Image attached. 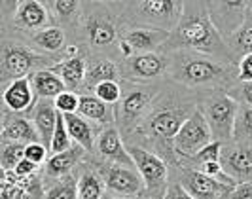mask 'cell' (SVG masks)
<instances>
[{
  "label": "cell",
  "instance_id": "83f0119b",
  "mask_svg": "<svg viewBox=\"0 0 252 199\" xmlns=\"http://www.w3.org/2000/svg\"><path fill=\"white\" fill-rule=\"evenodd\" d=\"M31 84L34 87L38 99H57L63 91H66V86L61 80V76L57 74L53 68L46 70H38L31 76Z\"/></svg>",
  "mask_w": 252,
  "mask_h": 199
},
{
  "label": "cell",
  "instance_id": "ffe728a7",
  "mask_svg": "<svg viewBox=\"0 0 252 199\" xmlns=\"http://www.w3.org/2000/svg\"><path fill=\"white\" fill-rule=\"evenodd\" d=\"M89 154L82 148L80 144H72L68 150H64L61 154H53L50 156V160L44 165V178H46V184H50L53 180H59L64 178L66 174H72L82 165L84 162H88Z\"/></svg>",
  "mask_w": 252,
  "mask_h": 199
},
{
  "label": "cell",
  "instance_id": "484cf974",
  "mask_svg": "<svg viewBox=\"0 0 252 199\" xmlns=\"http://www.w3.org/2000/svg\"><path fill=\"white\" fill-rule=\"evenodd\" d=\"M88 57L89 55H78L72 59H63L59 65L53 66V70L61 76L68 91H76L82 95L86 72H88Z\"/></svg>",
  "mask_w": 252,
  "mask_h": 199
},
{
  "label": "cell",
  "instance_id": "4316f807",
  "mask_svg": "<svg viewBox=\"0 0 252 199\" xmlns=\"http://www.w3.org/2000/svg\"><path fill=\"white\" fill-rule=\"evenodd\" d=\"M78 114L84 116L89 122L97 124L99 127L116 125V106L102 102L95 95H80Z\"/></svg>",
  "mask_w": 252,
  "mask_h": 199
},
{
  "label": "cell",
  "instance_id": "f1b7e54d",
  "mask_svg": "<svg viewBox=\"0 0 252 199\" xmlns=\"http://www.w3.org/2000/svg\"><path fill=\"white\" fill-rule=\"evenodd\" d=\"M226 44L229 46V50L233 53L235 61L239 63L245 55H252V4L249 15L245 19V23L241 25V29L226 40Z\"/></svg>",
  "mask_w": 252,
  "mask_h": 199
},
{
  "label": "cell",
  "instance_id": "7402d4cb",
  "mask_svg": "<svg viewBox=\"0 0 252 199\" xmlns=\"http://www.w3.org/2000/svg\"><path fill=\"white\" fill-rule=\"evenodd\" d=\"M44 4L50 10L53 25L64 29L68 34H74L82 21L84 2H80V0H46Z\"/></svg>",
  "mask_w": 252,
  "mask_h": 199
},
{
  "label": "cell",
  "instance_id": "8fae6325",
  "mask_svg": "<svg viewBox=\"0 0 252 199\" xmlns=\"http://www.w3.org/2000/svg\"><path fill=\"white\" fill-rule=\"evenodd\" d=\"M213 140H215L213 131L207 124L201 108H197L180 127V131L173 140V148H175L178 160L182 163L184 160L193 158L199 150H203L207 144H211Z\"/></svg>",
  "mask_w": 252,
  "mask_h": 199
},
{
  "label": "cell",
  "instance_id": "836d02e7",
  "mask_svg": "<svg viewBox=\"0 0 252 199\" xmlns=\"http://www.w3.org/2000/svg\"><path fill=\"white\" fill-rule=\"evenodd\" d=\"M72 138H70V133H68V127H66V122H64V116L59 112L57 116V125H55V131H53V137H51V144H50V154H61L64 150H68L72 146Z\"/></svg>",
  "mask_w": 252,
  "mask_h": 199
},
{
  "label": "cell",
  "instance_id": "30bf717a",
  "mask_svg": "<svg viewBox=\"0 0 252 199\" xmlns=\"http://www.w3.org/2000/svg\"><path fill=\"white\" fill-rule=\"evenodd\" d=\"M93 162H95V167L99 169L102 180H104L106 194L124 199H144L146 186H144V180L135 167L99 162L95 158H93Z\"/></svg>",
  "mask_w": 252,
  "mask_h": 199
},
{
  "label": "cell",
  "instance_id": "cb8c5ba5",
  "mask_svg": "<svg viewBox=\"0 0 252 199\" xmlns=\"http://www.w3.org/2000/svg\"><path fill=\"white\" fill-rule=\"evenodd\" d=\"M78 199H104L106 186L95 162H84L78 169Z\"/></svg>",
  "mask_w": 252,
  "mask_h": 199
},
{
  "label": "cell",
  "instance_id": "d4e9b609",
  "mask_svg": "<svg viewBox=\"0 0 252 199\" xmlns=\"http://www.w3.org/2000/svg\"><path fill=\"white\" fill-rule=\"evenodd\" d=\"M57 116H59V112L55 108V100L53 99H40L32 114H31V120H32L38 135H40V142L48 148H50L51 137H53V131H55V125H57Z\"/></svg>",
  "mask_w": 252,
  "mask_h": 199
},
{
  "label": "cell",
  "instance_id": "2e32d148",
  "mask_svg": "<svg viewBox=\"0 0 252 199\" xmlns=\"http://www.w3.org/2000/svg\"><path fill=\"white\" fill-rule=\"evenodd\" d=\"M95 160L108 163H118V165H126V167H135V162L127 150V144L120 129L116 125H108L102 127L99 137H97V144H95ZM137 169V167H135Z\"/></svg>",
  "mask_w": 252,
  "mask_h": 199
},
{
  "label": "cell",
  "instance_id": "1f68e13d",
  "mask_svg": "<svg viewBox=\"0 0 252 199\" xmlns=\"http://www.w3.org/2000/svg\"><path fill=\"white\" fill-rule=\"evenodd\" d=\"M25 144H19V142H2V148H0L2 171H15V167L25 160Z\"/></svg>",
  "mask_w": 252,
  "mask_h": 199
},
{
  "label": "cell",
  "instance_id": "74e56055",
  "mask_svg": "<svg viewBox=\"0 0 252 199\" xmlns=\"http://www.w3.org/2000/svg\"><path fill=\"white\" fill-rule=\"evenodd\" d=\"M25 160L36 163V165H46V162L50 160V148L44 146L42 142H34V144H29L25 148Z\"/></svg>",
  "mask_w": 252,
  "mask_h": 199
},
{
  "label": "cell",
  "instance_id": "3957f363",
  "mask_svg": "<svg viewBox=\"0 0 252 199\" xmlns=\"http://www.w3.org/2000/svg\"><path fill=\"white\" fill-rule=\"evenodd\" d=\"M178 50L207 53L239 66L226 40L220 36V33L213 25L207 10V2L203 0H184L182 15L178 19L177 27L173 29V33L169 34L163 53Z\"/></svg>",
  "mask_w": 252,
  "mask_h": 199
},
{
  "label": "cell",
  "instance_id": "277c9868",
  "mask_svg": "<svg viewBox=\"0 0 252 199\" xmlns=\"http://www.w3.org/2000/svg\"><path fill=\"white\" fill-rule=\"evenodd\" d=\"M124 33L114 2H84L82 21L76 31V44H84L89 55H104L120 63L118 44Z\"/></svg>",
  "mask_w": 252,
  "mask_h": 199
},
{
  "label": "cell",
  "instance_id": "7bdbcfd3",
  "mask_svg": "<svg viewBox=\"0 0 252 199\" xmlns=\"http://www.w3.org/2000/svg\"><path fill=\"white\" fill-rule=\"evenodd\" d=\"M104 199H124V198H116V196H110V194H106Z\"/></svg>",
  "mask_w": 252,
  "mask_h": 199
},
{
  "label": "cell",
  "instance_id": "5bb4252c",
  "mask_svg": "<svg viewBox=\"0 0 252 199\" xmlns=\"http://www.w3.org/2000/svg\"><path fill=\"white\" fill-rule=\"evenodd\" d=\"M251 4L252 2H249V0H213V2H207L211 21L224 40L233 36L241 29V25L245 23V19L249 15Z\"/></svg>",
  "mask_w": 252,
  "mask_h": 199
},
{
  "label": "cell",
  "instance_id": "e0dca14e",
  "mask_svg": "<svg viewBox=\"0 0 252 199\" xmlns=\"http://www.w3.org/2000/svg\"><path fill=\"white\" fill-rule=\"evenodd\" d=\"M10 40H17V42H23L25 46H29L31 50L38 51L42 55H50V57H55L59 61L61 55H63L64 48L68 46V33L57 25H51L48 29H42L38 33H32V34H27V36H19V38H10Z\"/></svg>",
  "mask_w": 252,
  "mask_h": 199
},
{
  "label": "cell",
  "instance_id": "603a6c76",
  "mask_svg": "<svg viewBox=\"0 0 252 199\" xmlns=\"http://www.w3.org/2000/svg\"><path fill=\"white\" fill-rule=\"evenodd\" d=\"M64 122H66V127H68V133H70L72 142L80 144V146L93 158V156H95L97 137H99L102 127H99L97 124L86 120V118L80 116V114H66V116H64Z\"/></svg>",
  "mask_w": 252,
  "mask_h": 199
},
{
  "label": "cell",
  "instance_id": "d6986e66",
  "mask_svg": "<svg viewBox=\"0 0 252 199\" xmlns=\"http://www.w3.org/2000/svg\"><path fill=\"white\" fill-rule=\"evenodd\" d=\"M2 142H19V144H34L40 142L36 127L32 120L23 114L10 112L8 108L2 106V133H0Z\"/></svg>",
  "mask_w": 252,
  "mask_h": 199
},
{
  "label": "cell",
  "instance_id": "ba28073f",
  "mask_svg": "<svg viewBox=\"0 0 252 199\" xmlns=\"http://www.w3.org/2000/svg\"><path fill=\"white\" fill-rule=\"evenodd\" d=\"M127 150L135 162V167L144 180V199H163L171 184V167L158 154L150 150L127 144Z\"/></svg>",
  "mask_w": 252,
  "mask_h": 199
},
{
  "label": "cell",
  "instance_id": "f35d334b",
  "mask_svg": "<svg viewBox=\"0 0 252 199\" xmlns=\"http://www.w3.org/2000/svg\"><path fill=\"white\" fill-rule=\"evenodd\" d=\"M13 173L17 174L19 178H29V176H32V174L40 173V165L29 162V160H23V162L15 167V171H13Z\"/></svg>",
  "mask_w": 252,
  "mask_h": 199
},
{
  "label": "cell",
  "instance_id": "b9f144b4",
  "mask_svg": "<svg viewBox=\"0 0 252 199\" xmlns=\"http://www.w3.org/2000/svg\"><path fill=\"white\" fill-rule=\"evenodd\" d=\"M231 199H252V182L237 184L231 192Z\"/></svg>",
  "mask_w": 252,
  "mask_h": 199
},
{
  "label": "cell",
  "instance_id": "e575fe53",
  "mask_svg": "<svg viewBox=\"0 0 252 199\" xmlns=\"http://www.w3.org/2000/svg\"><path fill=\"white\" fill-rule=\"evenodd\" d=\"M93 95L106 104H118L122 100V82H102L95 87Z\"/></svg>",
  "mask_w": 252,
  "mask_h": 199
},
{
  "label": "cell",
  "instance_id": "7a4b0ae2",
  "mask_svg": "<svg viewBox=\"0 0 252 199\" xmlns=\"http://www.w3.org/2000/svg\"><path fill=\"white\" fill-rule=\"evenodd\" d=\"M167 78L201 97L227 93L239 82V66L199 51L178 50L167 53Z\"/></svg>",
  "mask_w": 252,
  "mask_h": 199
},
{
  "label": "cell",
  "instance_id": "52a82bcc",
  "mask_svg": "<svg viewBox=\"0 0 252 199\" xmlns=\"http://www.w3.org/2000/svg\"><path fill=\"white\" fill-rule=\"evenodd\" d=\"M59 63L61 61L55 57L42 55L38 51L31 50L23 42L2 38V44H0V84L4 87L15 80L31 78L38 70L53 68Z\"/></svg>",
  "mask_w": 252,
  "mask_h": 199
},
{
  "label": "cell",
  "instance_id": "44dd1931",
  "mask_svg": "<svg viewBox=\"0 0 252 199\" xmlns=\"http://www.w3.org/2000/svg\"><path fill=\"white\" fill-rule=\"evenodd\" d=\"M102 82H122L120 63L110 57H104V55H89L82 95H93L95 87Z\"/></svg>",
  "mask_w": 252,
  "mask_h": 199
},
{
  "label": "cell",
  "instance_id": "9a60e30c",
  "mask_svg": "<svg viewBox=\"0 0 252 199\" xmlns=\"http://www.w3.org/2000/svg\"><path fill=\"white\" fill-rule=\"evenodd\" d=\"M167 40H169V33L158 31V29H140V27L139 29H124L120 44H118L120 61L129 59L133 55L163 51Z\"/></svg>",
  "mask_w": 252,
  "mask_h": 199
},
{
  "label": "cell",
  "instance_id": "8d00e7d4",
  "mask_svg": "<svg viewBox=\"0 0 252 199\" xmlns=\"http://www.w3.org/2000/svg\"><path fill=\"white\" fill-rule=\"evenodd\" d=\"M227 95L239 104L252 106V82H237L235 86L227 91Z\"/></svg>",
  "mask_w": 252,
  "mask_h": 199
},
{
  "label": "cell",
  "instance_id": "d6a6232c",
  "mask_svg": "<svg viewBox=\"0 0 252 199\" xmlns=\"http://www.w3.org/2000/svg\"><path fill=\"white\" fill-rule=\"evenodd\" d=\"M222 142H218V140H213L211 144H207L203 150H199L193 158H189V160H184V162L180 163L178 167H193V169H199L201 165L205 163H211V162H220V156H222Z\"/></svg>",
  "mask_w": 252,
  "mask_h": 199
},
{
  "label": "cell",
  "instance_id": "ab89813d",
  "mask_svg": "<svg viewBox=\"0 0 252 199\" xmlns=\"http://www.w3.org/2000/svg\"><path fill=\"white\" fill-rule=\"evenodd\" d=\"M163 199H193V198H191L188 192L178 184L177 180L171 178V184H169V190H167V194H165Z\"/></svg>",
  "mask_w": 252,
  "mask_h": 199
},
{
  "label": "cell",
  "instance_id": "4fadbf2b",
  "mask_svg": "<svg viewBox=\"0 0 252 199\" xmlns=\"http://www.w3.org/2000/svg\"><path fill=\"white\" fill-rule=\"evenodd\" d=\"M167 65H169L167 53L163 51L142 53V55H133L129 59L120 61V72H122V80L150 84V82H159L167 76Z\"/></svg>",
  "mask_w": 252,
  "mask_h": 199
},
{
  "label": "cell",
  "instance_id": "9c48e42d",
  "mask_svg": "<svg viewBox=\"0 0 252 199\" xmlns=\"http://www.w3.org/2000/svg\"><path fill=\"white\" fill-rule=\"evenodd\" d=\"M199 108L213 131L215 140L222 144L233 142V125L239 110V102L231 99L227 93H213L201 97Z\"/></svg>",
  "mask_w": 252,
  "mask_h": 199
},
{
  "label": "cell",
  "instance_id": "8992f818",
  "mask_svg": "<svg viewBox=\"0 0 252 199\" xmlns=\"http://www.w3.org/2000/svg\"><path fill=\"white\" fill-rule=\"evenodd\" d=\"M163 86L161 80L150 84L122 80V100L116 104V127L122 137L127 138L142 124Z\"/></svg>",
  "mask_w": 252,
  "mask_h": 199
},
{
  "label": "cell",
  "instance_id": "6da1fadb",
  "mask_svg": "<svg viewBox=\"0 0 252 199\" xmlns=\"http://www.w3.org/2000/svg\"><path fill=\"white\" fill-rule=\"evenodd\" d=\"M199 93L189 91L175 82H171V86H163L142 124L124 138L126 144L142 146L158 154L169 163V167H178L180 160L173 148V140L184 122L199 108Z\"/></svg>",
  "mask_w": 252,
  "mask_h": 199
},
{
  "label": "cell",
  "instance_id": "5b68a950",
  "mask_svg": "<svg viewBox=\"0 0 252 199\" xmlns=\"http://www.w3.org/2000/svg\"><path fill=\"white\" fill-rule=\"evenodd\" d=\"M114 4L124 29H158L169 34L184 10V0H129Z\"/></svg>",
  "mask_w": 252,
  "mask_h": 199
},
{
  "label": "cell",
  "instance_id": "7c38bea8",
  "mask_svg": "<svg viewBox=\"0 0 252 199\" xmlns=\"http://www.w3.org/2000/svg\"><path fill=\"white\" fill-rule=\"evenodd\" d=\"M171 173H177V178L173 180H177L193 199H231V192L235 188L193 167H171Z\"/></svg>",
  "mask_w": 252,
  "mask_h": 199
},
{
  "label": "cell",
  "instance_id": "ac0fdd59",
  "mask_svg": "<svg viewBox=\"0 0 252 199\" xmlns=\"http://www.w3.org/2000/svg\"><path fill=\"white\" fill-rule=\"evenodd\" d=\"M38 100L40 99L34 93L31 78H21V80L10 82L8 86L2 87V106L8 108L10 112L23 114V116L31 118Z\"/></svg>",
  "mask_w": 252,
  "mask_h": 199
},
{
  "label": "cell",
  "instance_id": "60d3db41",
  "mask_svg": "<svg viewBox=\"0 0 252 199\" xmlns=\"http://www.w3.org/2000/svg\"><path fill=\"white\" fill-rule=\"evenodd\" d=\"M239 82H252V55H245L239 61Z\"/></svg>",
  "mask_w": 252,
  "mask_h": 199
},
{
  "label": "cell",
  "instance_id": "f546056e",
  "mask_svg": "<svg viewBox=\"0 0 252 199\" xmlns=\"http://www.w3.org/2000/svg\"><path fill=\"white\" fill-rule=\"evenodd\" d=\"M44 199H78V174H66L64 178L48 184Z\"/></svg>",
  "mask_w": 252,
  "mask_h": 199
},
{
  "label": "cell",
  "instance_id": "4dcf8cb0",
  "mask_svg": "<svg viewBox=\"0 0 252 199\" xmlns=\"http://www.w3.org/2000/svg\"><path fill=\"white\" fill-rule=\"evenodd\" d=\"M252 140V106L239 104L233 125V142H247Z\"/></svg>",
  "mask_w": 252,
  "mask_h": 199
},
{
  "label": "cell",
  "instance_id": "d590c367",
  "mask_svg": "<svg viewBox=\"0 0 252 199\" xmlns=\"http://www.w3.org/2000/svg\"><path fill=\"white\" fill-rule=\"evenodd\" d=\"M78 106H80V93L76 91H63L57 99H55V108L61 114H78Z\"/></svg>",
  "mask_w": 252,
  "mask_h": 199
}]
</instances>
